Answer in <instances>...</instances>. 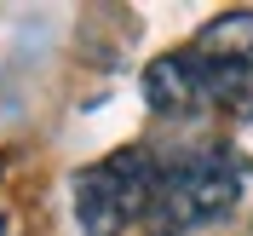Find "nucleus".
Here are the masks:
<instances>
[{
	"mask_svg": "<svg viewBox=\"0 0 253 236\" xmlns=\"http://www.w3.org/2000/svg\"><path fill=\"white\" fill-rule=\"evenodd\" d=\"M242 196V173L224 150H196V156H178L161 167L156 179V202L144 213V225L156 236H184L207 219H224Z\"/></svg>",
	"mask_w": 253,
	"mask_h": 236,
	"instance_id": "obj_1",
	"label": "nucleus"
},
{
	"mask_svg": "<svg viewBox=\"0 0 253 236\" xmlns=\"http://www.w3.org/2000/svg\"><path fill=\"white\" fill-rule=\"evenodd\" d=\"M161 161L150 150H115L98 167L75 179V213L86 225V236H121L126 225H138L156 202Z\"/></svg>",
	"mask_w": 253,
	"mask_h": 236,
	"instance_id": "obj_2",
	"label": "nucleus"
},
{
	"mask_svg": "<svg viewBox=\"0 0 253 236\" xmlns=\"http://www.w3.org/2000/svg\"><path fill=\"white\" fill-rule=\"evenodd\" d=\"M144 98L161 115H190L202 110V58L196 52H167L144 69Z\"/></svg>",
	"mask_w": 253,
	"mask_h": 236,
	"instance_id": "obj_3",
	"label": "nucleus"
},
{
	"mask_svg": "<svg viewBox=\"0 0 253 236\" xmlns=\"http://www.w3.org/2000/svg\"><path fill=\"white\" fill-rule=\"evenodd\" d=\"M202 104L224 115H253V58H202Z\"/></svg>",
	"mask_w": 253,
	"mask_h": 236,
	"instance_id": "obj_4",
	"label": "nucleus"
},
{
	"mask_svg": "<svg viewBox=\"0 0 253 236\" xmlns=\"http://www.w3.org/2000/svg\"><path fill=\"white\" fill-rule=\"evenodd\" d=\"M190 52H202V58H253V12H219L213 23H202Z\"/></svg>",
	"mask_w": 253,
	"mask_h": 236,
	"instance_id": "obj_5",
	"label": "nucleus"
}]
</instances>
